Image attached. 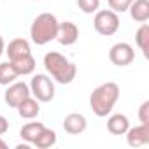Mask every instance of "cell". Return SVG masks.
<instances>
[{
  "mask_svg": "<svg viewBox=\"0 0 149 149\" xmlns=\"http://www.w3.org/2000/svg\"><path fill=\"white\" fill-rule=\"evenodd\" d=\"M126 137V144L130 147H142L146 144H149V125H137V126H130L125 133Z\"/></svg>",
  "mask_w": 149,
  "mask_h": 149,
  "instance_id": "obj_9",
  "label": "cell"
},
{
  "mask_svg": "<svg viewBox=\"0 0 149 149\" xmlns=\"http://www.w3.org/2000/svg\"><path fill=\"white\" fill-rule=\"evenodd\" d=\"M133 2V0H107V4H109V9L114 11V13H126L130 4Z\"/></svg>",
  "mask_w": 149,
  "mask_h": 149,
  "instance_id": "obj_21",
  "label": "cell"
},
{
  "mask_svg": "<svg viewBox=\"0 0 149 149\" xmlns=\"http://www.w3.org/2000/svg\"><path fill=\"white\" fill-rule=\"evenodd\" d=\"M6 53V42H4V39H2V35H0V56H2Z\"/></svg>",
  "mask_w": 149,
  "mask_h": 149,
  "instance_id": "obj_24",
  "label": "cell"
},
{
  "mask_svg": "<svg viewBox=\"0 0 149 149\" xmlns=\"http://www.w3.org/2000/svg\"><path fill=\"white\" fill-rule=\"evenodd\" d=\"M18 114L23 118V119H35L39 114H40V102L35 98V97H26L18 107H16Z\"/></svg>",
  "mask_w": 149,
  "mask_h": 149,
  "instance_id": "obj_12",
  "label": "cell"
},
{
  "mask_svg": "<svg viewBox=\"0 0 149 149\" xmlns=\"http://www.w3.org/2000/svg\"><path fill=\"white\" fill-rule=\"evenodd\" d=\"M135 44L142 51L144 58H149V25L140 23L139 30L135 32Z\"/></svg>",
  "mask_w": 149,
  "mask_h": 149,
  "instance_id": "obj_16",
  "label": "cell"
},
{
  "mask_svg": "<svg viewBox=\"0 0 149 149\" xmlns=\"http://www.w3.org/2000/svg\"><path fill=\"white\" fill-rule=\"evenodd\" d=\"M0 149H7V142H6L2 137H0Z\"/></svg>",
  "mask_w": 149,
  "mask_h": 149,
  "instance_id": "obj_25",
  "label": "cell"
},
{
  "mask_svg": "<svg viewBox=\"0 0 149 149\" xmlns=\"http://www.w3.org/2000/svg\"><path fill=\"white\" fill-rule=\"evenodd\" d=\"M7 132H9V121H7V118H6V116L0 114V137L6 135Z\"/></svg>",
  "mask_w": 149,
  "mask_h": 149,
  "instance_id": "obj_23",
  "label": "cell"
},
{
  "mask_svg": "<svg viewBox=\"0 0 149 149\" xmlns=\"http://www.w3.org/2000/svg\"><path fill=\"white\" fill-rule=\"evenodd\" d=\"M79 39V28L76 23L72 21H60L58 25V33H56V40L61 46H74Z\"/></svg>",
  "mask_w": 149,
  "mask_h": 149,
  "instance_id": "obj_8",
  "label": "cell"
},
{
  "mask_svg": "<svg viewBox=\"0 0 149 149\" xmlns=\"http://www.w3.org/2000/svg\"><path fill=\"white\" fill-rule=\"evenodd\" d=\"M30 93L35 97L40 104H47L54 98V81L47 76V74H35L30 81Z\"/></svg>",
  "mask_w": 149,
  "mask_h": 149,
  "instance_id": "obj_5",
  "label": "cell"
},
{
  "mask_svg": "<svg viewBox=\"0 0 149 149\" xmlns=\"http://www.w3.org/2000/svg\"><path fill=\"white\" fill-rule=\"evenodd\" d=\"M32 93H30V86L26 84V83H23V81H14V83H11L9 86H7V90H6V93H4V100H6V104L9 105V107H13V109H16L26 97H30Z\"/></svg>",
  "mask_w": 149,
  "mask_h": 149,
  "instance_id": "obj_7",
  "label": "cell"
},
{
  "mask_svg": "<svg viewBox=\"0 0 149 149\" xmlns=\"http://www.w3.org/2000/svg\"><path fill=\"white\" fill-rule=\"evenodd\" d=\"M77 7L84 14H95L100 9V0H77Z\"/></svg>",
  "mask_w": 149,
  "mask_h": 149,
  "instance_id": "obj_20",
  "label": "cell"
},
{
  "mask_svg": "<svg viewBox=\"0 0 149 149\" xmlns=\"http://www.w3.org/2000/svg\"><path fill=\"white\" fill-rule=\"evenodd\" d=\"M44 68L47 76L58 84H70L77 76V67L58 51H49L44 54Z\"/></svg>",
  "mask_w": 149,
  "mask_h": 149,
  "instance_id": "obj_1",
  "label": "cell"
},
{
  "mask_svg": "<svg viewBox=\"0 0 149 149\" xmlns=\"http://www.w3.org/2000/svg\"><path fill=\"white\" fill-rule=\"evenodd\" d=\"M119 93H121L119 86L112 81H107V83L97 86L90 95V109L93 111L95 116L107 118L112 112L116 102L119 100Z\"/></svg>",
  "mask_w": 149,
  "mask_h": 149,
  "instance_id": "obj_2",
  "label": "cell"
},
{
  "mask_svg": "<svg viewBox=\"0 0 149 149\" xmlns=\"http://www.w3.org/2000/svg\"><path fill=\"white\" fill-rule=\"evenodd\" d=\"M58 18L51 13H42L39 14L32 25H30V39L33 44L37 46H46L51 40H56V33H58Z\"/></svg>",
  "mask_w": 149,
  "mask_h": 149,
  "instance_id": "obj_3",
  "label": "cell"
},
{
  "mask_svg": "<svg viewBox=\"0 0 149 149\" xmlns=\"http://www.w3.org/2000/svg\"><path fill=\"white\" fill-rule=\"evenodd\" d=\"M18 77H19V74L16 72V68H14V65L11 61L0 63V86H9Z\"/></svg>",
  "mask_w": 149,
  "mask_h": 149,
  "instance_id": "obj_19",
  "label": "cell"
},
{
  "mask_svg": "<svg viewBox=\"0 0 149 149\" xmlns=\"http://www.w3.org/2000/svg\"><path fill=\"white\" fill-rule=\"evenodd\" d=\"M6 54L9 56V61H14V60H19L23 56H28L32 54V47H30V42L23 37H18V39H13L7 46H6Z\"/></svg>",
  "mask_w": 149,
  "mask_h": 149,
  "instance_id": "obj_11",
  "label": "cell"
},
{
  "mask_svg": "<svg viewBox=\"0 0 149 149\" xmlns=\"http://www.w3.org/2000/svg\"><path fill=\"white\" fill-rule=\"evenodd\" d=\"M35 2H39V0H35Z\"/></svg>",
  "mask_w": 149,
  "mask_h": 149,
  "instance_id": "obj_26",
  "label": "cell"
},
{
  "mask_svg": "<svg viewBox=\"0 0 149 149\" xmlns=\"http://www.w3.org/2000/svg\"><path fill=\"white\" fill-rule=\"evenodd\" d=\"M56 140H58L56 132L46 126V128L37 135V139L33 140V144H32V146H35L37 149H49V147H53V146L56 144Z\"/></svg>",
  "mask_w": 149,
  "mask_h": 149,
  "instance_id": "obj_17",
  "label": "cell"
},
{
  "mask_svg": "<svg viewBox=\"0 0 149 149\" xmlns=\"http://www.w3.org/2000/svg\"><path fill=\"white\" fill-rule=\"evenodd\" d=\"M44 128H46L44 123H40V121H30V123H26V125L21 126L19 137H21L26 144H33V140L37 139V135H39Z\"/></svg>",
  "mask_w": 149,
  "mask_h": 149,
  "instance_id": "obj_15",
  "label": "cell"
},
{
  "mask_svg": "<svg viewBox=\"0 0 149 149\" xmlns=\"http://www.w3.org/2000/svg\"><path fill=\"white\" fill-rule=\"evenodd\" d=\"M109 60L116 67H128L135 60V49L128 42H116L109 49Z\"/></svg>",
  "mask_w": 149,
  "mask_h": 149,
  "instance_id": "obj_6",
  "label": "cell"
},
{
  "mask_svg": "<svg viewBox=\"0 0 149 149\" xmlns=\"http://www.w3.org/2000/svg\"><path fill=\"white\" fill-rule=\"evenodd\" d=\"M139 121L142 125H149V100L140 104V107H139Z\"/></svg>",
  "mask_w": 149,
  "mask_h": 149,
  "instance_id": "obj_22",
  "label": "cell"
},
{
  "mask_svg": "<svg viewBox=\"0 0 149 149\" xmlns=\"http://www.w3.org/2000/svg\"><path fill=\"white\" fill-rule=\"evenodd\" d=\"M128 13L133 21L147 23L149 19V0H133L128 7Z\"/></svg>",
  "mask_w": 149,
  "mask_h": 149,
  "instance_id": "obj_14",
  "label": "cell"
},
{
  "mask_svg": "<svg viewBox=\"0 0 149 149\" xmlns=\"http://www.w3.org/2000/svg\"><path fill=\"white\" fill-rule=\"evenodd\" d=\"M11 63L14 65V68H16V72L19 74V76H30V74L35 72V67H37L35 58H33L32 54L23 56V58H19V60H14V61H11Z\"/></svg>",
  "mask_w": 149,
  "mask_h": 149,
  "instance_id": "obj_18",
  "label": "cell"
},
{
  "mask_svg": "<svg viewBox=\"0 0 149 149\" xmlns=\"http://www.w3.org/2000/svg\"><path fill=\"white\" fill-rule=\"evenodd\" d=\"M88 128V119L81 112H70L63 119V130L68 135H81Z\"/></svg>",
  "mask_w": 149,
  "mask_h": 149,
  "instance_id": "obj_10",
  "label": "cell"
},
{
  "mask_svg": "<svg viewBox=\"0 0 149 149\" xmlns=\"http://www.w3.org/2000/svg\"><path fill=\"white\" fill-rule=\"evenodd\" d=\"M93 26H95L97 33H100L104 37H111V35L118 33V30L121 26L119 14L111 9H98L93 18Z\"/></svg>",
  "mask_w": 149,
  "mask_h": 149,
  "instance_id": "obj_4",
  "label": "cell"
},
{
  "mask_svg": "<svg viewBox=\"0 0 149 149\" xmlns=\"http://www.w3.org/2000/svg\"><path fill=\"white\" fill-rule=\"evenodd\" d=\"M130 128V119L128 116L118 112V114H109L107 118V132L112 135H125L126 130Z\"/></svg>",
  "mask_w": 149,
  "mask_h": 149,
  "instance_id": "obj_13",
  "label": "cell"
}]
</instances>
